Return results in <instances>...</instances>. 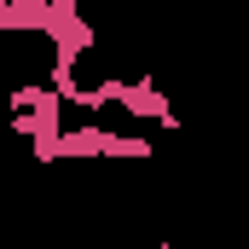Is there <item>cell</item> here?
I'll return each mask as SVG.
<instances>
[{
    "mask_svg": "<svg viewBox=\"0 0 249 249\" xmlns=\"http://www.w3.org/2000/svg\"><path fill=\"white\" fill-rule=\"evenodd\" d=\"M116 110L133 116V122H151V127H180L174 105L162 99V87L139 70V75H116Z\"/></svg>",
    "mask_w": 249,
    "mask_h": 249,
    "instance_id": "1",
    "label": "cell"
}]
</instances>
